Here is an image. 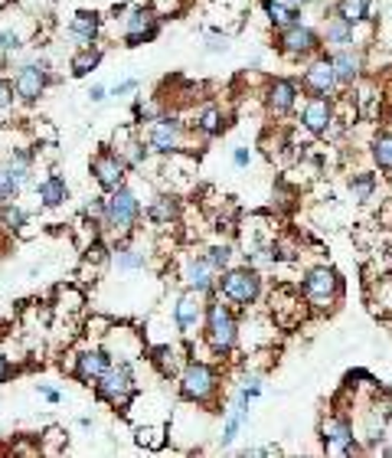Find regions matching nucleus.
<instances>
[{"label": "nucleus", "mask_w": 392, "mask_h": 458, "mask_svg": "<svg viewBox=\"0 0 392 458\" xmlns=\"http://www.w3.org/2000/svg\"><path fill=\"white\" fill-rule=\"evenodd\" d=\"M13 92H17V102L23 105H36L50 86V63L42 56H20L17 66H13Z\"/></svg>", "instance_id": "obj_1"}, {"label": "nucleus", "mask_w": 392, "mask_h": 458, "mask_svg": "<svg viewBox=\"0 0 392 458\" xmlns=\"http://www.w3.org/2000/svg\"><path fill=\"white\" fill-rule=\"evenodd\" d=\"M141 220V200L138 193L131 190V187H118V190H111L105 197V220H102V226H105L108 233L115 236H131L135 233V226H138Z\"/></svg>", "instance_id": "obj_2"}, {"label": "nucleus", "mask_w": 392, "mask_h": 458, "mask_svg": "<svg viewBox=\"0 0 392 458\" xmlns=\"http://www.w3.org/2000/svg\"><path fill=\"white\" fill-rule=\"evenodd\" d=\"M96 393H98L102 403L115 406V409H127L131 400H135V393H138V384H135V370H131V363H127V361H118V363L111 361V367L98 376Z\"/></svg>", "instance_id": "obj_3"}, {"label": "nucleus", "mask_w": 392, "mask_h": 458, "mask_svg": "<svg viewBox=\"0 0 392 458\" xmlns=\"http://www.w3.org/2000/svg\"><path fill=\"white\" fill-rule=\"evenodd\" d=\"M235 318L233 311L226 308L223 301L206 305V341L212 344V351H233L235 347Z\"/></svg>", "instance_id": "obj_4"}, {"label": "nucleus", "mask_w": 392, "mask_h": 458, "mask_svg": "<svg viewBox=\"0 0 392 458\" xmlns=\"http://www.w3.org/2000/svg\"><path fill=\"white\" fill-rule=\"evenodd\" d=\"M216 393V373L200 361H190L181 373V396L190 403H206Z\"/></svg>", "instance_id": "obj_5"}, {"label": "nucleus", "mask_w": 392, "mask_h": 458, "mask_svg": "<svg viewBox=\"0 0 392 458\" xmlns=\"http://www.w3.org/2000/svg\"><path fill=\"white\" fill-rule=\"evenodd\" d=\"M92 177H96V183L105 193L118 190V187L125 183V177H127L125 158H121L115 148H102L96 158H92Z\"/></svg>", "instance_id": "obj_6"}, {"label": "nucleus", "mask_w": 392, "mask_h": 458, "mask_svg": "<svg viewBox=\"0 0 392 458\" xmlns=\"http://www.w3.org/2000/svg\"><path fill=\"white\" fill-rule=\"evenodd\" d=\"M121 36H125V46H141L154 40L158 36V13L150 7H131L121 20Z\"/></svg>", "instance_id": "obj_7"}, {"label": "nucleus", "mask_w": 392, "mask_h": 458, "mask_svg": "<svg viewBox=\"0 0 392 458\" xmlns=\"http://www.w3.org/2000/svg\"><path fill=\"white\" fill-rule=\"evenodd\" d=\"M219 288H223V295L229 301L249 305V301L258 299V288H262V282H258V276H255L252 268H233V272H226V276H223Z\"/></svg>", "instance_id": "obj_8"}, {"label": "nucleus", "mask_w": 392, "mask_h": 458, "mask_svg": "<svg viewBox=\"0 0 392 458\" xmlns=\"http://www.w3.org/2000/svg\"><path fill=\"white\" fill-rule=\"evenodd\" d=\"M111 367V357H108L105 347H85V351L75 353V361H73V376L79 380V384H88V386H96L98 384V376Z\"/></svg>", "instance_id": "obj_9"}, {"label": "nucleus", "mask_w": 392, "mask_h": 458, "mask_svg": "<svg viewBox=\"0 0 392 458\" xmlns=\"http://www.w3.org/2000/svg\"><path fill=\"white\" fill-rule=\"evenodd\" d=\"M203 311H206L203 291H196V288H190V291H183L181 301H177V308H173V321H177V328H181V334H187V338H190L193 330L200 328Z\"/></svg>", "instance_id": "obj_10"}, {"label": "nucleus", "mask_w": 392, "mask_h": 458, "mask_svg": "<svg viewBox=\"0 0 392 458\" xmlns=\"http://www.w3.org/2000/svg\"><path fill=\"white\" fill-rule=\"evenodd\" d=\"M148 148L158 154H173L181 148V121L177 118H154L148 135Z\"/></svg>", "instance_id": "obj_11"}, {"label": "nucleus", "mask_w": 392, "mask_h": 458, "mask_svg": "<svg viewBox=\"0 0 392 458\" xmlns=\"http://www.w3.org/2000/svg\"><path fill=\"white\" fill-rule=\"evenodd\" d=\"M98 33H102V17L96 11H79L69 20V36L75 40V46L82 50V46H96Z\"/></svg>", "instance_id": "obj_12"}, {"label": "nucleus", "mask_w": 392, "mask_h": 458, "mask_svg": "<svg viewBox=\"0 0 392 458\" xmlns=\"http://www.w3.org/2000/svg\"><path fill=\"white\" fill-rule=\"evenodd\" d=\"M36 200H40V206H46V210L63 206V203L69 200V183H65V177L46 174L42 181H36Z\"/></svg>", "instance_id": "obj_13"}, {"label": "nucleus", "mask_w": 392, "mask_h": 458, "mask_svg": "<svg viewBox=\"0 0 392 458\" xmlns=\"http://www.w3.org/2000/svg\"><path fill=\"white\" fill-rule=\"evenodd\" d=\"M281 50L291 56L314 53V50H318V33L301 27V23H291V27H285V33H281Z\"/></svg>", "instance_id": "obj_14"}, {"label": "nucleus", "mask_w": 392, "mask_h": 458, "mask_svg": "<svg viewBox=\"0 0 392 458\" xmlns=\"http://www.w3.org/2000/svg\"><path fill=\"white\" fill-rule=\"evenodd\" d=\"M334 291H337V276H334V268H314V272L304 278V295H308L311 301H318V305L330 301Z\"/></svg>", "instance_id": "obj_15"}, {"label": "nucleus", "mask_w": 392, "mask_h": 458, "mask_svg": "<svg viewBox=\"0 0 392 458\" xmlns=\"http://www.w3.org/2000/svg\"><path fill=\"white\" fill-rule=\"evenodd\" d=\"M115 151L125 158L127 167H138V164L148 160V148H144V141L135 138V131H131V128H121L115 135Z\"/></svg>", "instance_id": "obj_16"}, {"label": "nucleus", "mask_w": 392, "mask_h": 458, "mask_svg": "<svg viewBox=\"0 0 392 458\" xmlns=\"http://www.w3.org/2000/svg\"><path fill=\"white\" fill-rule=\"evenodd\" d=\"M324 439H327L330 452H343V455L353 452V429L347 419H327L324 423Z\"/></svg>", "instance_id": "obj_17"}, {"label": "nucleus", "mask_w": 392, "mask_h": 458, "mask_svg": "<svg viewBox=\"0 0 392 458\" xmlns=\"http://www.w3.org/2000/svg\"><path fill=\"white\" fill-rule=\"evenodd\" d=\"M304 86H308L311 92H318V96H330V89L337 86L330 59H318V63L308 66V73H304Z\"/></svg>", "instance_id": "obj_18"}, {"label": "nucleus", "mask_w": 392, "mask_h": 458, "mask_svg": "<svg viewBox=\"0 0 392 458\" xmlns=\"http://www.w3.org/2000/svg\"><path fill=\"white\" fill-rule=\"evenodd\" d=\"M212 276H216V268L206 262V256H203V259H190V262H187V268H183L187 285L196 288V291H203V295H206V291L212 288Z\"/></svg>", "instance_id": "obj_19"}, {"label": "nucleus", "mask_w": 392, "mask_h": 458, "mask_svg": "<svg viewBox=\"0 0 392 458\" xmlns=\"http://www.w3.org/2000/svg\"><path fill=\"white\" fill-rule=\"evenodd\" d=\"M23 46H27V30L20 27V20H17V23H11V20L0 23V56L13 59Z\"/></svg>", "instance_id": "obj_20"}, {"label": "nucleus", "mask_w": 392, "mask_h": 458, "mask_svg": "<svg viewBox=\"0 0 392 458\" xmlns=\"http://www.w3.org/2000/svg\"><path fill=\"white\" fill-rule=\"evenodd\" d=\"M27 226H30V213L23 210L20 203H17V200L0 203V229H4V233L17 236V233H23Z\"/></svg>", "instance_id": "obj_21"}, {"label": "nucleus", "mask_w": 392, "mask_h": 458, "mask_svg": "<svg viewBox=\"0 0 392 458\" xmlns=\"http://www.w3.org/2000/svg\"><path fill=\"white\" fill-rule=\"evenodd\" d=\"M295 98H297V89L295 82H288V79H275L272 89H268V108H272L275 115L288 112V108L295 105Z\"/></svg>", "instance_id": "obj_22"}, {"label": "nucleus", "mask_w": 392, "mask_h": 458, "mask_svg": "<svg viewBox=\"0 0 392 458\" xmlns=\"http://www.w3.org/2000/svg\"><path fill=\"white\" fill-rule=\"evenodd\" d=\"M330 118H334V112H330L327 98H314V102H308V108H304V125H308L314 135H324V131H327Z\"/></svg>", "instance_id": "obj_23"}, {"label": "nucleus", "mask_w": 392, "mask_h": 458, "mask_svg": "<svg viewBox=\"0 0 392 458\" xmlns=\"http://www.w3.org/2000/svg\"><path fill=\"white\" fill-rule=\"evenodd\" d=\"M98 66H102V50L98 46H82L79 53L73 56V63H69V73L75 75V79H82V75L96 73Z\"/></svg>", "instance_id": "obj_24"}, {"label": "nucleus", "mask_w": 392, "mask_h": 458, "mask_svg": "<svg viewBox=\"0 0 392 458\" xmlns=\"http://www.w3.org/2000/svg\"><path fill=\"white\" fill-rule=\"evenodd\" d=\"M330 66H334V79L340 86H353V79L360 75V56L353 53H337L330 59Z\"/></svg>", "instance_id": "obj_25"}, {"label": "nucleus", "mask_w": 392, "mask_h": 458, "mask_svg": "<svg viewBox=\"0 0 392 458\" xmlns=\"http://www.w3.org/2000/svg\"><path fill=\"white\" fill-rule=\"evenodd\" d=\"M82 305H85V295L79 291V288H73V285H59L56 288V311L59 314H79L82 311Z\"/></svg>", "instance_id": "obj_26"}, {"label": "nucleus", "mask_w": 392, "mask_h": 458, "mask_svg": "<svg viewBox=\"0 0 392 458\" xmlns=\"http://www.w3.org/2000/svg\"><path fill=\"white\" fill-rule=\"evenodd\" d=\"M148 216L154 220V223H160V226H167V223H173L177 220V200L173 197H154L150 200V206H148Z\"/></svg>", "instance_id": "obj_27"}, {"label": "nucleus", "mask_w": 392, "mask_h": 458, "mask_svg": "<svg viewBox=\"0 0 392 458\" xmlns=\"http://www.w3.org/2000/svg\"><path fill=\"white\" fill-rule=\"evenodd\" d=\"M111 259H115V266L121 268V272H135V268H144V252L131 249V245H118L115 252H111Z\"/></svg>", "instance_id": "obj_28"}, {"label": "nucleus", "mask_w": 392, "mask_h": 458, "mask_svg": "<svg viewBox=\"0 0 392 458\" xmlns=\"http://www.w3.org/2000/svg\"><path fill=\"white\" fill-rule=\"evenodd\" d=\"M340 17L350 23H360L370 17V0H340Z\"/></svg>", "instance_id": "obj_29"}, {"label": "nucleus", "mask_w": 392, "mask_h": 458, "mask_svg": "<svg viewBox=\"0 0 392 458\" xmlns=\"http://www.w3.org/2000/svg\"><path fill=\"white\" fill-rule=\"evenodd\" d=\"M164 442H167V429L164 426H141L138 429L141 448H164Z\"/></svg>", "instance_id": "obj_30"}, {"label": "nucleus", "mask_w": 392, "mask_h": 458, "mask_svg": "<svg viewBox=\"0 0 392 458\" xmlns=\"http://www.w3.org/2000/svg\"><path fill=\"white\" fill-rule=\"evenodd\" d=\"M265 11L275 27H291V23H297V11H291L285 4H278V0H265Z\"/></svg>", "instance_id": "obj_31"}, {"label": "nucleus", "mask_w": 392, "mask_h": 458, "mask_svg": "<svg viewBox=\"0 0 392 458\" xmlns=\"http://www.w3.org/2000/svg\"><path fill=\"white\" fill-rule=\"evenodd\" d=\"M327 40H330V43H337V46L353 43V23L343 20V17H337V20L327 27Z\"/></svg>", "instance_id": "obj_32"}, {"label": "nucleus", "mask_w": 392, "mask_h": 458, "mask_svg": "<svg viewBox=\"0 0 392 458\" xmlns=\"http://www.w3.org/2000/svg\"><path fill=\"white\" fill-rule=\"evenodd\" d=\"M108 259H111V249L98 236H92V243L85 245V266H105Z\"/></svg>", "instance_id": "obj_33"}, {"label": "nucleus", "mask_w": 392, "mask_h": 458, "mask_svg": "<svg viewBox=\"0 0 392 458\" xmlns=\"http://www.w3.org/2000/svg\"><path fill=\"white\" fill-rule=\"evenodd\" d=\"M20 183L13 181L11 177V171L0 164V203H11V200H20Z\"/></svg>", "instance_id": "obj_34"}, {"label": "nucleus", "mask_w": 392, "mask_h": 458, "mask_svg": "<svg viewBox=\"0 0 392 458\" xmlns=\"http://www.w3.org/2000/svg\"><path fill=\"white\" fill-rule=\"evenodd\" d=\"M373 158L380 164L382 171H389L392 167V135H380L376 144H373Z\"/></svg>", "instance_id": "obj_35"}, {"label": "nucleus", "mask_w": 392, "mask_h": 458, "mask_svg": "<svg viewBox=\"0 0 392 458\" xmlns=\"http://www.w3.org/2000/svg\"><path fill=\"white\" fill-rule=\"evenodd\" d=\"M17 105V92H13V82L7 75H0V118H7Z\"/></svg>", "instance_id": "obj_36"}, {"label": "nucleus", "mask_w": 392, "mask_h": 458, "mask_svg": "<svg viewBox=\"0 0 392 458\" xmlns=\"http://www.w3.org/2000/svg\"><path fill=\"white\" fill-rule=\"evenodd\" d=\"M229 259H233V249H229V245H212L210 252H206V262H210L216 272H223V268L229 266Z\"/></svg>", "instance_id": "obj_37"}, {"label": "nucleus", "mask_w": 392, "mask_h": 458, "mask_svg": "<svg viewBox=\"0 0 392 458\" xmlns=\"http://www.w3.org/2000/svg\"><path fill=\"white\" fill-rule=\"evenodd\" d=\"M154 363L160 367V373H173L177 370V351L173 347H158L154 351Z\"/></svg>", "instance_id": "obj_38"}, {"label": "nucleus", "mask_w": 392, "mask_h": 458, "mask_svg": "<svg viewBox=\"0 0 392 458\" xmlns=\"http://www.w3.org/2000/svg\"><path fill=\"white\" fill-rule=\"evenodd\" d=\"M82 216L92 220V226H102V220H105V197H96L92 203H85Z\"/></svg>", "instance_id": "obj_39"}, {"label": "nucleus", "mask_w": 392, "mask_h": 458, "mask_svg": "<svg viewBox=\"0 0 392 458\" xmlns=\"http://www.w3.org/2000/svg\"><path fill=\"white\" fill-rule=\"evenodd\" d=\"M200 131L203 135H216L219 131V112H203V118H200Z\"/></svg>", "instance_id": "obj_40"}, {"label": "nucleus", "mask_w": 392, "mask_h": 458, "mask_svg": "<svg viewBox=\"0 0 392 458\" xmlns=\"http://www.w3.org/2000/svg\"><path fill=\"white\" fill-rule=\"evenodd\" d=\"M350 190L357 193V200H370V193H373V177H357V181L350 183Z\"/></svg>", "instance_id": "obj_41"}, {"label": "nucleus", "mask_w": 392, "mask_h": 458, "mask_svg": "<svg viewBox=\"0 0 392 458\" xmlns=\"http://www.w3.org/2000/svg\"><path fill=\"white\" fill-rule=\"evenodd\" d=\"M13 376V363H11V357L0 351V384H7Z\"/></svg>", "instance_id": "obj_42"}, {"label": "nucleus", "mask_w": 392, "mask_h": 458, "mask_svg": "<svg viewBox=\"0 0 392 458\" xmlns=\"http://www.w3.org/2000/svg\"><path fill=\"white\" fill-rule=\"evenodd\" d=\"M138 89V79H125V82H118L115 89H111V96H127V92H135Z\"/></svg>", "instance_id": "obj_43"}, {"label": "nucleus", "mask_w": 392, "mask_h": 458, "mask_svg": "<svg viewBox=\"0 0 392 458\" xmlns=\"http://www.w3.org/2000/svg\"><path fill=\"white\" fill-rule=\"evenodd\" d=\"M40 396L46 400V403H59V400H63V393L53 390V386H40Z\"/></svg>", "instance_id": "obj_44"}, {"label": "nucleus", "mask_w": 392, "mask_h": 458, "mask_svg": "<svg viewBox=\"0 0 392 458\" xmlns=\"http://www.w3.org/2000/svg\"><path fill=\"white\" fill-rule=\"evenodd\" d=\"M105 98H108V89L105 86H92V89H88V102H96V105H98V102H105Z\"/></svg>", "instance_id": "obj_45"}, {"label": "nucleus", "mask_w": 392, "mask_h": 458, "mask_svg": "<svg viewBox=\"0 0 392 458\" xmlns=\"http://www.w3.org/2000/svg\"><path fill=\"white\" fill-rule=\"evenodd\" d=\"M235 164H239V167H245V164H249V151H245V148L235 151Z\"/></svg>", "instance_id": "obj_46"}, {"label": "nucleus", "mask_w": 392, "mask_h": 458, "mask_svg": "<svg viewBox=\"0 0 392 458\" xmlns=\"http://www.w3.org/2000/svg\"><path fill=\"white\" fill-rule=\"evenodd\" d=\"M7 455V442H4V439H0V458Z\"/></svg>", "instance_id": "obj_47"}, {"label": "nucleus", "mask_w": 392, "mask_h": 458, "mask_svg": "<svg viewBox=\"0 0 392 458\" xmlns=\"http://www.w3.org/2000/svg\"><path fill=\"white\" fill-rule=\"evenodd\" d=\"M291 4H311V0H291Z\"/></svg>", "instance_id": "obj_48"}]
</instances>
